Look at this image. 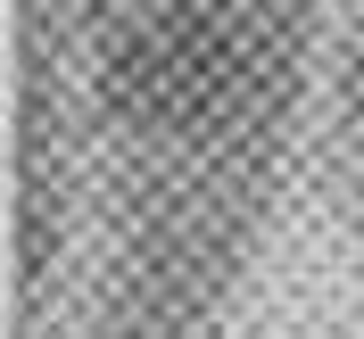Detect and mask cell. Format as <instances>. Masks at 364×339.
Returning a JSON list of instances; mask_svg holds the SVG:
<instances>
[{"label": "cell", "mask_w": 364, "mask_h": 339, "mask_svg": "<svg viewBox=\"0 0 364 339\" xmlns=\"http://www.w3.org/2000/svg\"><path fill=\"white\" fill-rule=\"evenodd\" d=\"M240 83H249V50L215 9H158L124 25L100 67V99L133 133H199L232 116Z\"/></svg>", "instance_id": "cell-1"}, {"label": "cell", "mask_w": 364, "mask_h": 339, "mask_svg": "<svg viewBox=\"0 0 364 339\" xmlns=\"http://www.w3.org/2000/svg\"><path fill=\"white\" fill-rule=\"evenodd\" d=\"M348 99H356V116H364V58L348 67Z\"/></svg>", "instance_id": "cell-2"}]
</instances>
